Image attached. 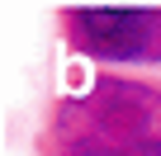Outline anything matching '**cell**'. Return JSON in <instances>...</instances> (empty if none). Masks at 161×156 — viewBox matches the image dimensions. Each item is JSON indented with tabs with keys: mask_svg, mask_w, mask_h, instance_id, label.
Returning a JSON list of instances; mask_svg holds the SVG:
<instances>
[{
	"mask_svg": "<svg viewBox=\"0 0 161 156\" xmlns=\"http://www.w3.org/2000/svg\"><path fill=\"white\" fill-rule=\"evenodd\" d=\"M52 156H161V85L100 76L57 104Z\"/></svg>",
	"mask_w": 161,
	"mask_h": 156,
	"instance_id": "cell-1",
	"label": "cell"
},
{
	"mask_svg": "<svg viewBox=\"0 0 161 156\" xmlns=\"http://www.w3.org/2000/svg\"><path fill=\"white\" fill-rule=\"evenodd\" d=\"M76 52L123 66H161V5H86L66 10Z\"/></svg>",
	"mask_w": 161,
	"mask_h": 156,
	"instance_id": "cell-2",
	"label": "cell"
}]
</instances>
